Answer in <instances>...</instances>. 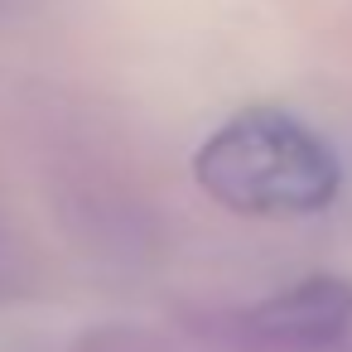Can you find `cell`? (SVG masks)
Listing matches in <instances>:
<instances>
[{
    "label": "cell",
    "instance_id": "obj_1",
    "mask_svg": "<svg viewBox=\"0 0 352 352\" xmlns=\"http://www.w3.org/2000/svg\"><path fill=\"white\" fill-rule=\"evenodd\" d=\"M203 193L246 217H304L338 198L342 169L318 131L275 107L222 121L193 155Z\"/></svg>",
    "mask_w": 352,
    "mask_h": 352
},
{
    "label": "cell",
    "instance_id": "obj_2",
    "mask_svg": "<svg viewBox=\"0 0 352 352\" xmlns=\"http://www.w3.org/2000/svg\"><path fill=\"white\" fill-rule=\"evenodd\" d=\"M246 338L265 347H328L352 328V285L338 275H309L241 318Z\"/></svg>",
    "mask_w": 352,
    "mask_h": 352
}]
</instances>
